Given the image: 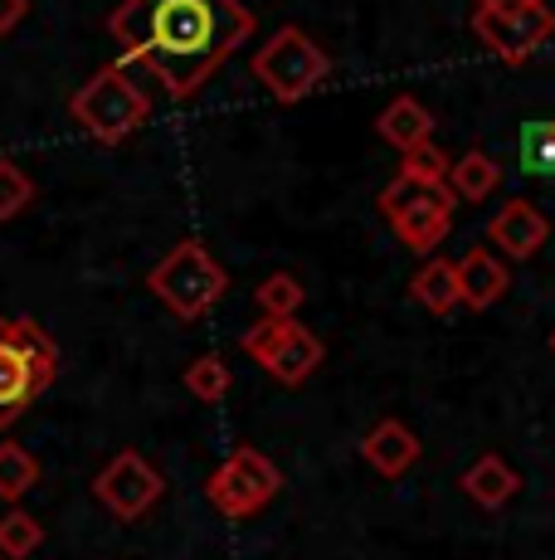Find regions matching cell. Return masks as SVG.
I'll return each mask as SVG.
<instances>
[{
  "label": "cell",
  "instance_id": "1",
  "mask_svg": "<svg viewBox=\"0 0 555 560\" xmlns=\"http://www.w3.org/2000/svg\"><path fill=\"white\" fill-rule=\"evenodd\" d=\"M108 35L122 45L117 63H142L170 103H190L249 45L253 10L244 0H122Z\"/></svg>",
  "mask_w": 555,
  "mask_h": 560
},
{
  "label": "cell",
  "instance_id": "2",
  "mask_svg": "<svg viewBox=\"0 0 555 560\" xmlns=\"http://www.w3.org/2000/svg\"><path fill=\"white\" fill-rule=\"evenodd\" d=\"M59 375V347L35 317H0V429H10Z\"/></svg>",
  "mask_w": 555,
  "mask_h": 560
},
{
  "label": "cell",
  "instance_id": "3",
  "mask_svg": "<svg viewBox=\"0 0 555 560\" xmlns=\"http://www.w3.org/2000/svg\"><path fill=\"white\" fill-rule=\"evenodd\" d=\"M69 117L98 147H117L152 117V93L127 73V63H108L69 98Z\"/></svg>",
  "mask_w": 555,
  "mask_h": 560
},
{
  "label": "cell",
  "instance_id": "4",
  "mask_svg": "<svg viewBox=\"0 0 555 560\" xmlns=\"http://www.w3.org/2000/svg\"><path fill=\"white\" fill-rule=\"evenodd\" d=\"M146 288H152V298L176 322H200L224 298L229 273L215 264V254H210L200 240H180L176 249L146 273Z\"/></svg>",
  "mask_w": 555,
  "mask_h": 560
},
{
  "label": "cell",
  "instance_id": "5",
  "mask_svg": "<svg viewBox=\"0 0 555 560\" xmlns=\"http://www.w3.org/2000/svg\"><path fill=\"white\" fill-rule=\"evenodd\" d=\"M253 79L273 93L278 103H297L332 73V54L317 45L307 30L283 25L263 39V49H253Z\"/></svg>",
  "mask_w": 555,
  "mask_h": 560
},
{
  "label": "cell",
  "instance_id": "6",
  "mask_svg": "<svg viewBox=\"0 0 555 560\" xmlns=\"http://www.w3.org/2000/svg\"><path fill=\"white\" fill-rule=\"evenodd\" d=\"M380 214L394 230V240L410 254H434L453 230V190L448 186H414V180L394 176L386 190L376 196Z\"/></svg>",
  "mask_w": 555,
  "mask_h": 560
},
{
  "label": "cell",
  "instance_id": "7",
  "mask_svg": "<svg viewBox=\"0 0 555 560\" xmlns=\"http://www.w3.org/2000/svg\"><path fill=\"white\" fill-rule=\"evenodd\" d=\"M278 488H283V472H278V463L263 454V448L239 444L205 478V502L220 516H229V522H244V516H253V512L269 508V502L278 498Z\"/></svg>",
  "mask_w": 555,
  "mask_h": 560
},
{
  "label": "cell",
  "instance_id": "8",
  "mask_svg": "<svg viewBox=\"0 0 555 560\" xmlns=\"http://www.w3.org/2000/svg\"><path fill=\"white\" fill-rule=\"evenodd\" d=\"M239 351H244V357H253L263 371L273 375V381H283V385L312 381L317 365H322V357H327L322 337H317V331H307L297 317H263V322H253V327L239 337Z\"/></svg>",
  "mask_w": 555,
  "mask_h": 560
},
{
  "label": "cell",
  "instance_id": "9",
  "mask_svg": "<svg viewBox=\"0 0 555 560\" xmlns=\"http://www.w3.org/2000/svg\"><path fill=\"white\" fill-rule=\"evenodd\" d=\"M468 25L501 63H527L555 35V10L546 0H531V5H517V10H473Z\"/></svg>",
  "mask_w": 555,
  "mask_h": 560
},
{
  "label": "cell",
  "instance_id": "10",
  "mask_svg": "<svg viewBox=\"0 0 555 560\" xmlns=\"http://www.w3.org/2000/svg\"><path fill=\"white\" fill-rule=\"evenodd\" d=\"M166 492V478L156 472L152 458H142L137 448H122V454L108 458V468L93 478V498L108 508L117 522H137L162 502Z\"/></svg>",
  "mask_w": 555,
  "mask_h": 560
},
{
  "label": "cell",
  "instance_id": "11",
  "mask_svg": "<svg viewBox=\"0 0 555 560\" xmlns=\"http://www.w3.org/2000/svg\"><path fill=\"white\" fill-rule=\"evenodd\" d=\"M487 240H493L507 258L527 264V258H536L541 244L551 240V220H546V214H541L531 200H507V205H501V210L493 214V224H487Z\"/></svg>",
  "mask_w": 555,
  "mask_h": 560
},
{
  "label": "cell",
  "instance_id": "12",
  "mask_svg": "<svg viewBox=\"0 0 555 560\" xmlns=\"http://www.w3.org/2000/svg\"><path fill=\"white\" fill-rule=\"evenodd\" d=\"M420 454H424L420 434L394 415H386L366 439H361V458H366L370 472H380V478H404V472L420 463Z\"/></svg>",
  "mask_w": 555,
  "mask_h": 560
},
{
  "label": "cell",
  "instance_id": "13",
  "mask_svg": "<svg viewBox=\"0 0 555 560\" xmlns=\"http://www.w3.org/2000/svg\"><path fill=\"white\" fill-rule=\"evenodd\" d=\"M453 273H458V298H463V307H473V312H487L493 303H501L511 288L507 264H501L493 249H483V244L458 258Z\"/></svg>",
  "mask_w": 555,
  "mask_h": 560
},
{
  "label": "cell",
  "instance_id": "14",
  "mask_svg": "<svg viewBox=\"0 0 555 560\" xmlns=\"http://www.w3.org/2000/svg\"><path fill=\"white\" fill-rule=\"evenodd\" d=\"M376 132H380V142L394 147V152H414V147L434 142V113L420 98L400 93V98H390L386 107H380Z\"/></svg>",
  "mask_w": 555,
  "mask_h": 560
},
{
  "label": "cell",
  "instance_id": "15",
  "mask_svg": "<svg viewBox=\"0 0 555 560\" xmlns=\"http://www.w3.org/2000/svg\"><path fill=\"white\" fill-rule=\"evenodd\" d=\"M517 488H521V478H517V468H511L501 454H483L473 463V468L463 472V492L477 502V508H507L511 498H517Z\"/></svg>",
  "mask_w": 555,
  "mask_h": 560
},
{
  "label": "cell",
  "instance_id": "16",
  "mask_svg": "<svg viewBox=\"0 0 555 560\" xmlns=\"http://www.w3.org/2000/svg\"><path fill=\"white\" fill-rule=\"evenodd\" d=\"M448 190H453V200H468V205H483L487 196H497L501 186V166L497 156H487L483 147H473V152H463L458 161H448Z\"/></svg>",
  "mask_w": 555,
  "mask_h": 560
},
{
  "label": "cell",
  "instance_id": "17",
  "mask_svg": "<svg viewBox=\"0 0 555 560\" xmlns=\"http://www.w3.org/2000/svg\"><path fill=\"white\" fill-rule=\"evenodd\" d=\"M410 298L424 312H434V317H448L453 307H463V298H458L453 264H448V258H424V268L410 278Z\"/></svg>",
  "mask_w": 555,
  "mask_h": 560
},
{
  "label": "cell",
  "instance_id": "18",
  "mask_svg": "<svg viewBox=\"0 0 555 560\" xmlns=\"http://www.w3.org/2000/svg\"><path fill=\"white\" fill-rule=\"evenodd\" d=\"M45 546V522L25 508H10L0 516V560H29Z\"/></svg>",
  "mask_w": 555,
  "mask_h": 560
},
{
  "label": "cell",
  "instance_id": "19",
  "mask_svg": "<svg viewBox=\"0 0 555 560\" xmlns=\"http://www.w3.org/2000/svg\"><path fill=\"white\" fill-rule=\"evenodd\" d=\"M186 390L196 395L200 405H220L224 395H229V385H234V375H229V365H224V357L220 351H205V357H196L186 365Z\"/></svg>",
  "mask_w": 555,
  "mask_h": 560
},
{
  "label": "cell",
  "instance_id": "20",
  "mask_svg": "<svg viewBox=\"0 0 555 560\" xmlns=\"http://www.w3.org/2000/svg\"><path fill=\"white\" fill-rule=\"evenodd\" d=\"M39 482V458L20 444H0V502H20Z\"/></svg>",
  "mask_w": 555,
  "mask_h": 560
},
{
  "label": "cell",
  "instance_id": "21",
  "mask_svg": "<svg viewBox=\"0 0 555 560\" xmlns=\"http://www.w3.org/2000/svg\"><path fill=\"white\" fill-rule=\"evenodd\" d=\"M253 303H259L263 317H297V307L307 303V288L297 273H269L253 293Z\"/></svg>",
  "mask_w": 555,
  "mask_h": 560
},
{
  "label": "cell",
  "instance_id": "22",
  "mask_svg": "<svg viewBox=\"0 0 555 560\" xmlns=\"http://www.w3.org/2000/svg\"><path fill=\"white\" fill-rule=\"evenodd\" d=\"M517 152L527 176H555V122H527Z\"/></svg>",
  "mask_w": 555,
  "mask_h": 560
},
{
  "label": "cell",
  "instance_id": "23",
  "mask_svg": "<svg viewBox=\"0 0 555 560\" xmlns=\"http://www.w3.org/2000/svg\"><path fill=\"white\" fill-rule=\"evenodd\" d=\"M400 180H414V186H444L448 180V152H439L434 142L414 147V152H400Z\"/></svg>",
  "mask_w": 555,
  "mask_h": 560
},
{
  "label": "cell",
  "instance_id": "24",
  "mask_svg": "<svg viewBox=\"0 0 555 560\" xmlns=\"http://www.w3.org/2000/svg\"><path fill=\"white\" fill-rule=\"evenodd\" d=\"M29 200H35V180H29V171L15 166V161H0V224H10L15 214H25Z\"/></svg>",
  "mask_w": 555,
  "mask_h": 560
},
{
  "label": "cell",
  "instance_id": "25",
  "mask_svg": "<svg viewBox=\"0 0 555 560\" xmlns=\"http://www.w3.org/2000/svg\"><path fill=\"white\" fill-rule=\"evenodd\" d=\"M25 15H29V0H0V39L15 35Z\"/></svg>",
  "mask_w": 555,
  "mask_h": 560
},
{
  "label": "cell",
  "instance_id": "26",
  "mask_svg": "<svg viewBox=\"0 0 555 560\" xmlns=\"http://www.w3.org/2000/svg\"><path fill=\"white\" fill-rule=\"evenodd\" d=\"M517 5H531V0H473V10H517Z\"/></svg>",
  "mask_w": 555,
  "mask_h": 560
},
{
  "label": "cell",
  "instance_id": "27",
  "mask_svg": "<svg viewBox=\"0 0 555 560\" xmlns=\"http://www.w3.org/2000/svg\"><path fill=\"white\" fill-rule=\"evenodd\" d=\"M546 347H551V357H555V327H551V341H546Z\"/></svg>",
  "mask_w": 555,
  "mask_h": 560
}]
</instances>
